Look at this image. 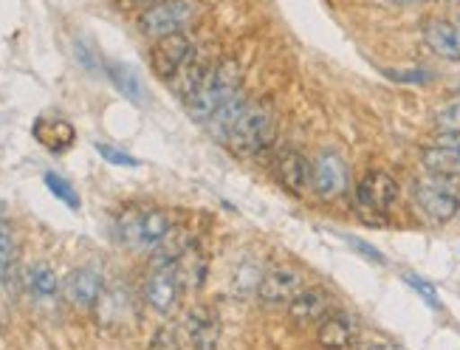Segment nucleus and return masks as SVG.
Instances as JSON below:
<instances>
[{"mask_svg":"<svg viewBox=\"0 0 460 350\" xmlns=\"http://www.w3.org/2000/svg\"><path fill=\"white\" fill-rule=\"evenodd\" d=\"M390 6H421V4H432V0H385Z\"/></svg>","mask_w":460,"mask_h":350,"instance_id":"2f4dec72","label":"nucleus"},{"mask_svg":"<svg viewBox=\"0 0 460 350\" xmlns=\"http://www.w3.org/2000/svg\"><path fill=\"white\" fill-rule=\"evenodd\" d=\"M209 68H212V66L207 63V59H201V57H195V54H192V57L187 59V63H184L181 68H178V74L170 76L172 91L187 102L198 88H201V82L207 79Z\"/></svg>","mask_w":460,"mask_h":350,"instance_id":"aec40b11","label":"nucleus"},{"mask_svg":"<svg viewBox=\"0 0 460 350\" xmlns=\"http://www.w3.org/2000/svg\"><path fill=\"white\" fill-rule=\"evenodd\" d=\"M195 14L198 9L192 0H158V4L147 6L138 14V29H142V34L158 40V37L184 31L195 20Z\"/></svg>","mask_w":460,"mask_h":350,"instance_id":"7ed1b4c3","label":"nucleus"},{"mask_svg":"<svg viewBox=\"0 0 460 350\" xmlns=\"http://www.w3.org/2000/svg\"><path fill=\"white\" fill-rule=\"evenodd\" d=\"M105 292V280L96 269H76L63 283V297L74 308H93Z\"/></svg>","mask_w":460,"mask_h":350,"instance_id":"4468645a","label":"nucleus"},{"mask_svg":"<svg viewBox=\"0 0 460 350\" xmlns=\"http://www.w3.org/2000/svg\"><path fill=\"white\" fill-rule=\"evenodd\" d=\"M181 272H178V263H167V265H155L147 277V285H145V300L150 302L153 311L158 314H172L175 305H178V297H181Z\"/></svg>","mask_w":460,"mask_h":350,"instance_id":"423d86ee","label":"nucleus"},{"mask_svg":"<svg viewBox=\"0 0 460 350\" xmlns=\"http://www.w3.org/2000/svg\"><path fill=\"white\" fill-rule=\"evenodd\" d=\"M421 164L429 175L460 181V133H444L441 141L421 153Z\"/></svg>","mask_w":460,"mask_h":350,"instance_id":"9d476101","label":"nucleus"},{"mask_svg":"<svg viewBox=\"0 0 460 350\" xmlns=\"http://www.w3.org/2000/svg\"><path fill=\"white\" fill-rule=\"evenodd\" d=\"M108 76L111 82L116 85V91L122 94L128 102H133V105H147V85H145V79L138 76L136 68L125 66V63H111L108 66Z\"/></svg>","mask_w":460,"mask_h":350,"instance_id":"6ab92c4d","label":"nucleus"},{"mask_svg":"<svg viewBox=\"0 0 460 350\" xmlns=\"http://www.w3.org/2000/svg\"><path fill=\"white\" fill-rule=\"evenodd\" d=\"M305 288V280L299 272L294 269H271L260 277V285H257V297L269 302V305H288L299 292Z\"/></svg>","mask_w":460,"mask_h":350,"instance_id":"9b49d317","label":"nucleus"},{"mask_svg":"<svg viewBox=\"0 0 460 350\" xmlns=\"http://www.w3.org/2000/svg\"><path fill=\"white\" fill-rule=\"evenodd\" d=\"M435 121L444 133H460V102L457 99L447 102V105L438 111Z\"/></svg>","mask_w":460,"mask_h":350,"instance_id":"a878e982","label":"nucleus"},{"mask_svg":"<svg viewBox=\"0 0 460 350\" xmlns=\"http://www.w3.org/2000/svg\"><path fill=\"white\" fill-rule=\"evenodd\" d=\"M246 105H249V99L243 96V91H237L229 102H224V105L217 108V113L207 121L209 130H212V136L224 141V139H226V133L232 130V125L237 121V116L243 113V108H246Z\"/></svg>","mask_w":460,"mask_h":350,"instance_id":"4be33fe9","label":"nucleus"},{"mask_svg":"<svg viewBox=\"0 0 460 350\" xmlns=\"http://www.w3.org/2000/svg\"><path fill=\"white\" fill-rule=\"evenodd\" d=\"M424 40L432 54H438L441 59H449V63H460V26L449 23V20H427L424 26Z\"/></svg>","mask_w":460,"mask_h":350,"instance_id":"dca6fc26","label":"nucleus"},{"mask_svg":"<svg viewBox=\"0 0 460 350\" xmlns=\"http://www.w3.org/2000/svg\"><path fill=\"white\" fill-rule=\"evenodd\" d=\"M316 339H319V345H323L325 350H345L356 339L353 322L345 314H328L323 322H319Z\"/></svg>","mask_w":460,"mask_h":350,"instance_id":"a211bd4d","label":"nucleus"},{"mask_svg":"<svg viewBox=\"0 0 460 350\" xmlns=\"http://www.w3.org/2000/svg\"><path fill=\"white\" fill-rule=\"evenodd\" d=\"M452 6L457 9V14H460V0H452Z\"/></svg>","mask_w":460,"mask_h":350,"instance_id":"72a5a7b5","label":"nucleus"},{"mask_svg":"<svg viewBox=\"0 0 460 350\" xmlns=\"http://www.w3.org/2000/svg\"><path fill=\"white\" fill-rule=\"evenodd\" d=\"M331 311H333V297L325 288H303L288 302V314L296 322H323Z\"/></svg>","mask_w":460,"mask_h":350,"instance_id":"f3484780","label":"nucleus"},{"mask_svg":"<svg viewBox=\"0 0 460 350\" xmlns=\"http://www.w3.org/2000/svg\"><path fill=\"white\" fill-rule=\"evenodd\" d=\"M150 350H181V345H178L175 331H170V328H162V331H155Z\"/></svg>","mask_w":460,"mask_h":350,"instance_id":"cd10ccee","label":"nucleus"},{"mask_svg":"<svg viewBox=\"0 0 460 350\" xmlns=\"http://www.w3.org/2000/svg\"><path fill=\"white\" fill-rule=\"evenodd\" d=\"M93 150L102 156L108 164H116V167H142V161H138L136 156H130V153H125V150H116V148H111V144H93Z\"/></svg>","mask_w":460,"mask_h":350,"instance_id":"393cba45","label":"nucleus"},{"mask_svg":"<svg viewBox=\"0 0 460 350\" xmlns=\"http://www.w3.org/2000/svg\"><path fill=\"white\" fill-rule=\"evenodd\" d=\"M240 85H243V74H240L237 63H232V59H224V63L212 66L207 79L201 82V88H198L187 99L190 119L207 125V121L217 113V108H221L224 102H229L240 91Z\"/></svg>","mask_w":460,"mask_h":350,"instance_id":"f03ea898","label":"nucleus"},{"mask_svg":"<svg viewBox=\"0 0 460 350\" xmlns=\"http://www.w3.org/2000/svg\"><path fill=\"white\" fill-rule=\"evenodd\" d=\"M184 331L195 350H217L221 342V322L209 305H195L184 317Z\"/></svg>","mask_w":460,"mask_h":350,"instance_id":"f8f14e48","label":"nucleus"},{"mask_svg":"<svg viewBox=\"0 0 460 350\" xmlns=\"http://www.w3.org/2000/svg\"><path fill=\"white\" fill-rule=\"evenodd\" d=\"M125 240L138 252H153L172 232V220L164 210H145V212H130L122 220Z\"/></svg>","mask_w":460,"mask_h":350,"instance_id":"39448f33","label":"nucleus"},{"mask_svg":"<svg viewBox=\"0 0 460 350\" xmlns=\"http://www.w3.org/2000/svg\"><path fill=\"white\" fill-rule=\"evenodd\" d=\"M226 148L237 158H257L271 150L274 144V113L263 102H252L243 108V113L237 116L232 130L224 139Z\"/></svg>","mask_w":460,"mask_h":350,"instance_id":"f257e3e1","label":"nucleus"},{"mask_svg":"<svg viewBox=\"0 0 460 350\" xmlns=\"http://www.w3.org/2000/svg\"><path fill=\"white\" fill-rule=\"evenodd\" d=\"M192 54H195V46L184 31L158 37L150 49V68L155 76L170 79L178 74V68H181Z\"/></svg>","mask_w":460,"mask_h":350,"instance_id":"0eeeda50","label":"nucleus"},{"mask_svg":"<svg viewBox=\"0 0 460 350\" xmlns=\"http://www.w3.org/2000/svg\"><path fill=\"white\" fill-rule=\"evenodd\" d=\"M398 201V181L385 170H370L356 184V203L367 212L382 215Z\"/></svg>","mask_w":460,"mask_h":350,"instance_id":"1a4fd4ad","label":"nucleus"},{"mask_svg":"<svg viewBox=\"0 0 460 350\" xmlns=\"http://www.w3.org/2000/svg\"><path fill=\"white\" fill-rule=\"evenodd\" d=\"M125 6H153V4H158V0H122Z\"/></svg>","mask_w":460,"mask_h":350,"instance_id":"473e14b6","label":"nucleus"},{"mask_svg":"<svg viewBox=\"0 0 460 350\" xmlns=\"http://www.w3.org/2000/svg\"><path fill=\"white\" fill-rule=\"evenodd\" d=\"M12 260H14V235L12 226L6 220H0V280L12 272Z\"/></svg>","mask_w":460,"mask_h":350,"instance_id":"b1692460","label":"nucleus"},{"mask_svg":"<svg viewBox=\"0 0 460 350\" xmlns=\"http://www.w3.org/2000/svg\"><path fill=\"white\" fill-rule=\"evenodd\" d=\"M43 181H46V187H49V193L59 201V203H66L68 210H79V195H76V190L71 187V184L63 178V175H57V173H46L43 175Z\"/></svg>","mask_w":460,"mask_h":350,"instance_id":"5701e85b","label":"nucleus"},{"mask_svg":"<svg viewBox=\"0 0 460 350\" xmlns=\"http://www.w3.org/2000/svg\"><path fill=\"white\" fill-rule=\"evenodd\" d=\"M404 283L407 285H412L415 292H418V297H421L429 308H441V300H438V292H435V285L432 283H427L424 277H418V274H404Z\"/></svg>","mask_w":460,"mask_h":350,"instance_id":"bb28decb","label":"nucleus"},{"mask_svg":"<svg viewBox=\"0 0 460 350\" xmlns=\"http://www.w3.org/2000/svg\"><path fill=\"white\" fill-rule=\"evenodd\" d=\"M274 173L279 184L294 195H303L311 187V161L294 148H283L274 156Z\"/></svg>","mask_w":460,"mask_h":350,"instance_id":"ddd939ff","label":"nucleus"},{"mask_svg":"<svg viewBox=\"0 0 460 350\" xmlns=\"http://www.w3.org/2000/svg\"><path fill=\"white\" fill-rule=\"evenodd\" d=\"M452 99H457V102H460V91H457V94H455V96H452Z\"/></svg>","mask_w":460,"mask_h":350,"instance_id":"f704fd0d","label":"nucleus"},{"mask_svg":"<svg viewBox=\"0 0 460 350\" xmlns=\"http://www.w3.org/2000/svg\"><path fill=\"white\" fill-rule=\"evenodd\" d=\"M23 283H26V292L34 300H51L59 292V280H57L51 265H46V263H34L26 272Z\"/></svg>","mask_w":460,"mask_h":350,"instance_id":"412c9836","label":"nucleus"},{"mask_svg":"<svg viewBox=\"0 0 460 350\" xmlns=\"http://www.w3.org/2000/svg\"><path fill=\"white\" fill-rule=\"evenodd\" d=\"M412 195H415V207L432 223H449L460 212V195L452 190V178L429 175L415 181Z\"/></svg>","mask_w":460,"mask_h":350,"instance_id":"20e7f679","label":"nucleus"},{"mask_svg":"<svg viewBox=\"0 0 460 350\" xmlns=\"http://www.w3.org/2000/svg\"><path fill=\"white\" fill-rule=\"evenodd\" d=\"M31 133L49 153H66L74 148V141H76L74 125L68 119H59V116H40L34 121Z\"/></svg>","mask_w":460,"mask_h":350,"instance_id":"2eb2a0df","label":"nucleus"},{"mask_svg":"<svg viewBox=\"0 0 460 350\" xmlns=\"http://www.w3.org/2000/svg\"><path fill=\"white\" fill-rule=\"evenodd\" d=\"M358 350H402V347L393 345L390 339H367Z\"/></svg>","mask_w":460,"mask_h":350,"instance_id":"7c9ffc66","label":"nucleus"},{"mask_svg":"<svg viewBox=\"0 0 460 350\" xmlns=\"http://www.w3.org/2000/svg\"><path fill=\"white\" fill-rule=\"evenodd\" d=\"M348 164L331 150H323L311 161V187L319 198H336L348 190Z\"/></svg>","mask_w":460,"mask_h":350,"instance_id":"6e6552de","label":"nucleus"},{"mask_svg":"<svg viewBox=\"0 0 460 350\" xmlns=\"http://www.w3.org/2000/svg\"><path fill=\"white\" fill-rule=\"evenodd\" d=\"M390 76L393 79H398V82H429L432 79V74L429 71H424V68H415V71H390Z\"/></svg>","mask_w":460,"mask_h":350,"instance_id":"c756f323","label":"nucleus"},{"mask_svg":"<svg viewBox=\"0 0 460 350\" xmlns=\"http://www.w3.org/2000/svg\"><path fill=\"white\" fill-rule=\"evenodd\" d=\"M345 240H348V243L353 246V249H356L358 255H365V257H367L370 263H378V265H387V257H385L382 252H376V249H373V246H370V243H365V240H358V238H345Z\"/></svg>","mask_w":460,"mask_h":350,"instance_id":"c85d7f7f","label":"nucleus"}]
</instances>
